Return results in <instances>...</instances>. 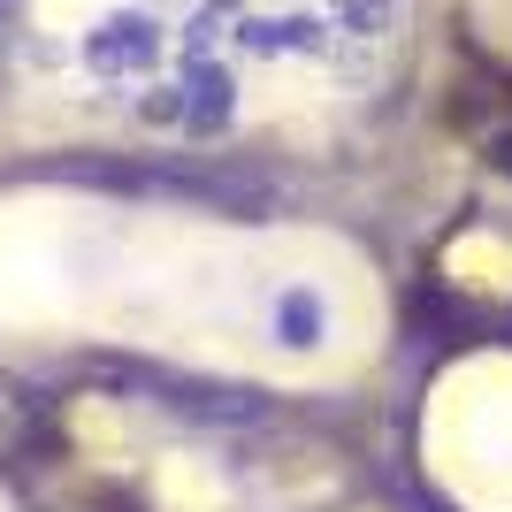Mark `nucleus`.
Returning <instances> with one entry per match:
<instances>
[{
    "label": "nucleus",
    "instance_id": "obj_1",
    "mask_svg": "<svg viewBox=\"0 0 512 512\" xmlns=\"http://www.w3.org/2000/svg\"><path fill=\"white\" fill-rule=\"evenodd\" d=\"M153 54H161V23L138 16V8L92 23V39H85V62L100 69V77H130V69H146Z\"/></svg>",
    "mask_w": 512,
    "mask_h": 512
},
{
    "label": "nucleus",
    "instance_id": "obj_2",
    "mask_svg": "<svg viewBox=\"0 0 512 512\" xmlns=\"http://www.w3.org/2000/svg\"><path fill=\"white\" fill-rule=\"evenodd\" d=\"M237 115V85H230V69H214V62H192V77H184V130L192 138H214V130Z\"/></svg>",
    "mask_w": 512,
    "mask_h": 512
},
{
    "label": "nucleus",
    "instance_id": "obj_3",
    "mask_svg": "<svg viewBox=\"0 0 512 512\" xmlns=\"http://www.w3.org/2000/svg\"><path fill=\"white\" fill-rule=\"evenodd\" d=\"M237 39L253 46V54H321V23L314 16H245V31Z\"/></svg>",
    "mask_w": 512,
    "mask_h": 512
},
{
    "label": "nucleus",
    "instance_id": "obj_4",
    "mask_svg": "<svg viewBox=\"0 0 512 512\" xmlns=\"http://www.w3.org/2000/svg\"><path fill=\"white\" fill-rule=\"evenodd\" d=\"M321 291H306V283H291V291H283L276 299V344H291V352H314L321 344Z\"/></svg>",
    "mask_w": 512,
    "mask_h": 512
},
{
    "label": "nucleus",
    "instance_id": "obj_5",
    "mask_svg": "<svg viewBox=\"0 0 512 512\" xmlns=\"http://www.w3.org/2000/svg\"><path fill=\"white\" fill-rule=\"evenodd\" d=\"M344 8V31H360V39H383L390 31V8H398V0H337Z\"/></svg>",
    "mask_w": 512,
    "mask_h": 512
},
{
    "label": "nucleus",
    "instance_id": "obj_6",
    "mask_svg": "<svg viewBox=\"0 0 512 512\" xmlns=\"http://www.w3.org/2000/svg\"><path fill=\"white\" fill-rule=\"evenodd\" d=\"M16 8L23 0H0V62H8V39H16Z\"/></svg>",
    "mask_w": 512,
    "mask_h": 512
}]
</instances>
